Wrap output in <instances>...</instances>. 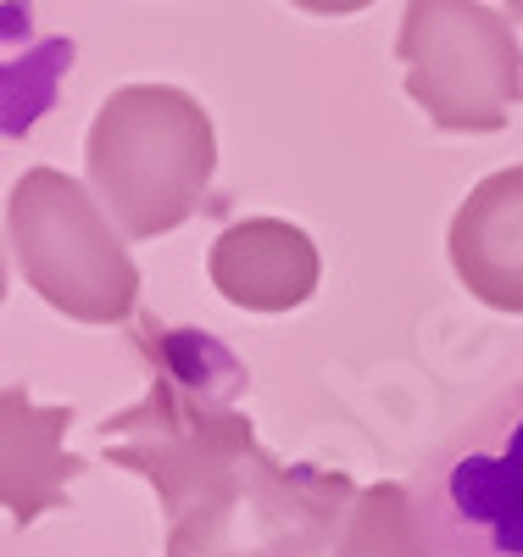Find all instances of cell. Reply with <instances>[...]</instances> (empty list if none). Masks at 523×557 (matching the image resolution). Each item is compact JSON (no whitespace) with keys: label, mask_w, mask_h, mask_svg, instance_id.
<instances>
[{"label":"cell","mask_w":523,"mask_h":557,"mask_svg":"<svg viewBox=\"0 0 523 557\" xmlns=\"http://www.w3.org/2000/svg\"><path fill=\"white\" fill-rule=\"evenodd\" d=\"M101 446L157 485L167 557H328L362 496L346 474L278 462L189 368H162L146 401L101 424Z\"/></svg>","instance_id":"obj_1"},{"label":"cell","mask_w":523,"mask_h":557,"mask_svg":"<svg viewBox=\"0 0 523 557\" xmlns=\"http://www.w3.org/2000/svg\"><path fill=\"white\" fill-rule=\"evenodd\" d=\"M217 168V128L173 84H123L101 101L84 139V173L128 240L189 223Z\"/></svg>","instance_id":"obj_2"},{"label":"cell","mask_w":523,"mask_h":557,"mask_svg":"<svg viewBox=\"0 0 523 557\" xmlns=\"http://www.w3.org/2000/svg\"><path fill=\"white\" fill-rule=\"evenodd\" d=\"M128 235L73 173L28 168L7 196V246L39 301L78 323H123L139 307Z\"/></svg>","instance_id":"obj_3"},{"label":"cell","mask_w":523,"mask_h":557,"mask_svg":"<svg viewBox=\"0 0 523 557\" xmlns=\"http://www.w3.org/2000/svg\"><path fill=\"white\" fill-rule=\"evenodd\" d=\"M412 507L440 557H523V380L429 451Z\"/></svg>","instance_id":"obj_4"},{"label":"cell","mask_w":523,"mask_h":557,"mask_svg":"<svg viewBox=\"0 0 523 557\" xmlns=\"http://www.w3.org/2000/svg\"><path fill=\"white\" fill-rule=\"evenodd\" d=\"M396 57L407 96L446 134H496L523 101V45L485 0H407Z\"/></svg>","instance_id":"obj_5"},{"label":"cell","mask_w":523,"mask_h":557,"mask_svg":"<svg viewBox=\"0 0 523 557\" xmlns=\"http://www.w3.org/2000/svg\"><path fill=\"white\" fill-rule=\"evenodd\" d=\"M212 290L246 312H296L312 301L323 262L307 228L284 218H240L207 251Z\"/></svg>","instance_id":"obj_6"},{"label":"cell","mask_w":523,"mask_h":557,"mask_svg":"<svg viewBox=\"0 0 523 557\" xmlns=\"http://www.w3.org/2000/svg\"><path fill=\"white\" fill-rule=\"evenodd\" d=\"M451 268L496 312H523V162L480 178L451 218Z\"/></svg>","instance_id":"obj_7"},{"label":"cell","mask_w":523,"mask_h":557,"mask_svg":"<svg viewBox=\"0 0 523 557\" xmlns=\"http://www.w3.org/2000/svg\"><path fill=\"white\" fill-rule=\"evenodd\" d=\"M7 412V424H0V491H7V507H12V519L28 524L39 519L45 507H57L67 496V480L84 469V462L62 446L67 424H73V412L67 407H34L23 396V385H7V401H0Z\"/></svg>","instance_id":"obj_8"},{"label":"cell","mask_w":523,"mask_h":557,"mask_svg":"<svg viewBox=\"0 0 523 557\" xmlns=\"http://www.w3.org/2000/svg\"><path fill=\"white\" fill-rule=\"evenodd\" d=\"M328 557H440L412 507V485H368Z\"/></svg>","instance_id":"obj_9"},{"label":"cell","mask_w":523,"mask_h":557,"mask_svg":"<svg viewBox=\"0 0 523 557\" xmlns=\"http://www.w3.org/2000/svg\"><path fill=\"white\" fill-rule=\"evenodd\" d=\"M290 7H301L312 17H351V12H368L373 0H290Z\"/></svg>","instance_id":"obj_10"},{"label":"cell","mask_w":523,"mask_h":557,"mask_svg":"<svg viewBox=\"0 0 523 557\" xmlns=\"http://www.w3.org/2000/svg\"><path fill=\"white\" fill-rule=\"evenodd\" d=\"M507 12H512V17L523 23V0H507Z\"/></svg>","instance_id":"obj_11"}]
</instances>
